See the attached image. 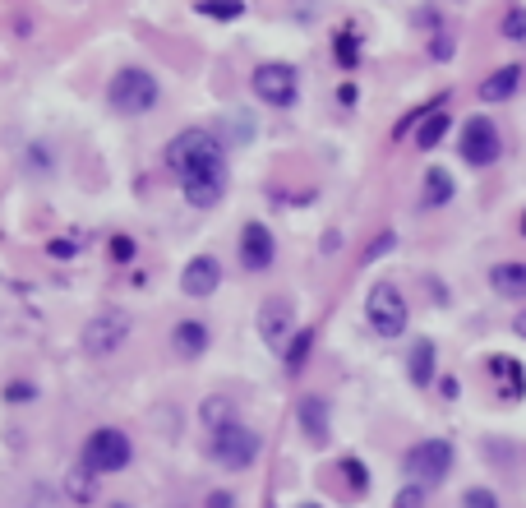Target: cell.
Wrapping results in <instances>:
<instances>
[{"label": "cell", "instance_id": "cell-31", "mask_svg": "<svg viewBox=\"0 0 526 508\" xmlns=\"http://www.w3.org/2000/svg\"><path fill=\"white\" fill-rule=\"evenodd\" d=\"M134 250H139V245H134V236H111V259H120V264H125V259H134Z\"/></svg>", "mask_w": 526, "mask_h": 508}, {"label": "cell", "instance_id": "cell-7", "mask_svg": "<svg viewBox=\"0 0 526 508\" xmlns=\"http://www.w3.org/2000/svg\"><path fill=\"white\" fill-rule=\"evenodd\" d=\"M130 328H134V319L125 310H102V315H93L84 324V351L88 356H111V351L125 347Z\"/></svg>", "mask_w": 526, "mask_h": 508}, {"label": "cell", "instance_id": "cell-37", "mask_svg": "<svg viewBox=\"0 0 526 508\" xmlns=\"http://www.w3.org/2000/svg\"><path fill=\"white\" fill-rule=\"evenodd\" d=\"M443 384V398H457V393H462V384H457V379H439Z\"/></svg>", "mask_w": 526, "mask_h": 508}, {"label": "cell", "instance_id": "cell-8", "mask_svg": "<svg viewBox=\"0 0 526 508\" xmlns=\"http://www.w3.org/2000/svg\"><path fill=\"white\" fill-rule=\"evenodd\" d=\"M457 153H462L467 167H490V162H499V130H494V121H485V116L462 121V130H457Z\"/></svg>", "mask_w": 526, "mask_h": 508}, {"label": "cell", "instance_id": "cell-32", "mask_svg": "<svg viewBox=\"0 0 526 508\" xmlns=\"http://www.w3.org/2000/svg\"><path fill=\"white\" fill-rule=\"evenodd\" d=\"M430 56H434V61H448V56H453V33H439V37H434V42H430Z\"/></svg>", "mask_w": 526, "mask_h": 508}, {"label": "cell", "instance_id": "cell-17", "mask_svg": "<svg viewBox=\"0 0 526 508\" xmlns=\"http://www.w3.org/2000/svg\"><path fill=\"white\" fill-rule=\"evenodd\" d=\"M522 88V65H499L494 74H485L480 84V102H508Z\"/></svg>", "mask_w": 526, "mask_h": 508}, {"label": "cell", "instance_id": "cell-16", "mask_svg": "<svg viewBox=\"0 0 526 508\" xmlns=\"http://www.w3.org/2000/svg\"><path fill=\"white\" fill-rule=\"evenodd\" d=\"M457 199V181L448 176L443 167H430L425 171V181H420V204L425 208H448Z\"/></svg>", "mask_w": 526, "mask_h": 508}, {"label": "cell", "instance_id": "cell-5", "mask_svg": "<svg viewBox=\"0 0 526 508\" xmlns=\"http://www.w3.org/2000/svg\"><path fill=\"white\" fill-rule=\"evenodd\" d=\"M365 319H370V328L379 333V338H402L407 333V301H402V291H397V282H374L370 296H365Z\"/></svg>", "mask_w": 526, "mask_h": 508}, {"label": "cell", "instance_id": "cell-28", "mask_svg": "<svg viewBox=\"0 0 526 508\" xmlns=\"http://www.w3.org/2000/svg\"><path fill=\"white\" fill-rule=\"evenodd\" d=\"M425 504H430V490L416 485V481H407L402 490H397V499H393V508H425Z\"/></svg>", "mask_w": 526, "mask_h": 508}, {"label": "cell", "instance_id": "cell-25", "mask_svg": "<svg viewBox=\"0 0 526 508\" xmlns=\"http://www.w3.org/2000/svg\"><path fill=\"white\" fill-rule=\"evenodd\" d=\"M342 481L351 485V495H365V490H370V472H365V462H360V458H342Z\"/></svg>", "mask_w": 526, "mask_h": 508}, {"label": "cell", "instance_id": "cell-26", "mask_svg": "<svg viewBox=\"0 0 526 508\" xmlns=\"http://www.w3.org/2000/svg\"><path fill=\"white\" fill-rule=\"evenodd\" d=\"M333 51H337V65H342V70H356V65H360V42H356V33H337Z\"/></svg>", "mask_w": 526, "mask_h": 508}, {"label": "cell", "instance_id": "cell-15", "mask_svg": "<svg viewBox=\"0 0 526 508\" xmlns=\"http://www.w3.org/2000/svg\"><path fill=\"white\" fill-rule=\"evenodd\" d=\"M208 324H199V319H180L176 328H171V347L180 351V356H190V361H199L208 351Z\"/></svg>", "mask_w": 526, "mask_h": 508}, {"label": "cell", "instance_id": "cell-6", "mask_svg": "<svg viewBox=\"0 0 526 508\" xmlns=\"http://www.w3.org/2000/svg\"><path fill=\"white\" fill-rule=\"evenodd\" d=\"M453 462H457V453H453V444H448V439H420V444H411V448H407L402 467H407L411 481L430 490V485L448 481Z\"/></svg>", "mask_w": 526, "mask_h": 508}, {"label": "cell", "instance_id": "cell-3", "mask_svg": "<svg viewBox=\"0 0 526 508\" xmlns=\"http://www.w3.org/2000/svg\"><path fill=\"white\" fill-rule=\"evenodd\" d=\"M134 458V444L125 430H116V425H97L93 435L84 439V448H79V462H84L93 476H116L125 472Z\"/></svg>", "mask_w": 526, "mask_h": 508}, {"label": "cell", "instance_id": "cell-12", "mask_svg": "<svg viewBox=\"0 0 526 508\" xmlns=\"http://www.w3.org/2000/svg\"><path fill=\"white\" fill-rule=\"evenodd\" d=\"M296 421H300V435L310 439L314 448H323L328 435H333V412H328V398H319V393H305L296 402Z\"/></svg>", "mask_w": 526, "mask_h": 508}, {"label": "cell", "instance_id": "cell-11", "mask_svg": "<svg viewBox=\"0 0 526 508\" xmlns=\"http://www.w3.org/2000/svg\"><path fill=\"white\" fill-rule=\"evenodd\" d=\"M273 259H277L273 231L263 227V222H245V231H240V268L245 273H268Z\"/></svg>", "mask_w": 526, "mask_h": 508}, {"label": "cell", "instance_id": "cell-23", "mask_svg": "<svg viewBox=\"0 0 526 508\" xmlns=\"http://www.w3.org/2000/svg\"><path fill=\"white\" fill-rule=\"evenodd\" d=\"M93 485H97V476L88 472L84 462H79V467H74V472L65 476V490L74 495V504H88V499H93Z\"/></svg>", "mask_w": 526, "mask_h": 508}, {"label": "cell", "instance_id": "cell-21", "mask_svg": "<svg viewBox=\"0 0 526 508\" xmlns=\"http://www.w3.org/2000/svg\"><path fill=\"white\" fill-rule=\"evenodd\" d=\"M490 375H503L508 379V388H503V393H508V402H517L526 393V375H522V365L517 361H508V356H490Z\"/></svg>", "mask_w": 526, "mask_h": 508}, {"label": "cell", "instance_id": "cell-29", "mask_svg": "<svg viewBox=\"0 0 526 508\" xmlns=\"http://www.w3.org/2000/svg\"><path fill=\"white\" fill-rule=\"evenodd\" d=\"M462 508H499V495L485 490V485H471L467 495H462Z\"/></svg>", "mask_w": 526, "mask_h": 508}, {"label": "cell", "instance_id": "cell-20", "mask_svg": "<svg viewBox=\"0 0 526 508\" xmlns=\"http://www.w3.org/2000/svg\"><path fill=\"white\" fill-rule=\"evenodd\" d=\"M199 421H204L208 430H222V425L236 421V402L222 398V393H213V398H204V407H199Z\"/></svg>", "mask_w": 526, "mask_h": 508}, {"label": "cell", "instance_id": "cell-19", "mask_svg": "<svg viewBox=\"0 0 526 508\" xmlns=\"http://www.w3.org/2000/svg\"><path fill=\"white\" fill-rule=\"evenodd\" d=\"M448 130H453V116H448V111H434V116H425V121L416 125V148H420V153L439 148Z\"/></svg>", "mask_w": 526, "mask_h": 508}, {"label": "cell", "instance_id": "cell-22", "mask_svg": "<svg viewBox=\"0 0 526 508\" xmlns=\"http://www.w3.org/2000/svg\"><path fill=\"white\" fill-rule=\"evenodd\" d=\"M310 351H314V328H300L296 338L287 342V351H282V356H287V370H291V375H296L300 365L310 361Z\"/></svg>", "mask_w": 526, "mask_h": 508}, {"label": "cell", "instance_id": "cell-2", "mask_svg": "<svg viewBox=\"0 0 526 508\" xmlns=\"http://www.w3.org/2000/svg\"><path fill=\"white\" fill-rule=\"evenodd\" d=\"M107 107L116 111V116H144V111H153L157 107V79L144 65L116 70L107 84Z\"/></svg>", "mask_w": 526, "mask_h": 508}, {"label": "cell", "instance_id": "cell-9", "mask_svg": "<svg viewBox=\"0 0 526 508\" xmlns=\"http://www.w3.org/2000/svg\"><path fill=\"white\" fill-rule=\"evenodd\" d=\"M250 88H254V97H259V102H268V107H291V102H296V93H300V79H296V70H291V65L268 61V65H259V70L250 74Z\"/></svg>", "mask_w": 526, "mask_h": 508}, {"label": "cell", "instance_id": "cell-10", "mask_svg": "<svg viewBox=\"0 0 526 508\" xmlns=\"http://www.w3.org/2000/svg\"><path fill=\"white\" fill-rule=\"evenodd\" d=\"M259 338L273 351H287V342L296 338V305L287 296H268L259 305Z\"/></svg>", "mask_w": 526, "mask_h": 508}, {"label": "cell", "instance_id": "cell-14", "mask_svg": "<svg viewBox=\"0 0 526 508\" xmlns=\"http://www.w3.org/2000/svg\"><path fill=\"white\" fill-rule=\"evenodd\" d=\"M490 287H494V296H508V301H526V264H522V259L494 264V268H490Z\"/></svg>", "mask_w": 526, "mask_h": 508}, {"label": "cell", "instance_id": "cell-4", "mask_svg": "<svg viewBox=\"0 0 526 508\" xmlns=\"http://www.w3.org/2000/svg\"><path fill=\"white\" fill-rule=\"evenodd\" d=\"M259 453H263V439L240 421H231V425H222V430L208 435V458L222 462L227 472H245V467H254Z\"/></svg>", "mask_w": 526, "mask_h": 508}, {"label": "cell", "instance_id": "cell-36", "mask_svg": "<svg viewBox=\"0 0 526 508\" xmlns=\"http://www.w3.org/2000/svg\"><path fill=\"white\" fill-rule=\"evenodd\" d=\"M337 102H342V107H351V102H356V84H342V93H337Z\"/></svg>", "mask_w": 526, "mask_h": 508}, {"label": "cell", "instance_id": "cell-38", "mask_svg": "<svg viewBox=\"0 0 526 508\" xmlns=\"http://www.w3.org/2000/svg\"><path fill=\"white\" fill-rule=\"evenodd\" d=\"M513 333H517V338H522V342H526V310H522V315H517V319H513Z\"/></svg>", "mask_w": 526, "mask_h": 508}, {"label": "cell", "instance_id": "cell-39", "mask_svg": "<svg viewBox=\"0 0 526 508\" xmlns=\"http://www.w3.org/2000/svg\"><path fill=\"white\" fill-rule=\"evenodd\" d=\"M522 236H526V213H522Z\"/></svg>", "mask_w": 526, "mask_h": 508}, {"label": "cell", "instance_id": "cell-13", "mask_svg": "<svg viewBox=\"0 0 526 508\" xmlns=\"http://www.w3.org/2000/svg\"><path fill=\"white\" fill-rule=\"evenodd\" d=\"M217 287H222V264H217L213 254H194L190 264L180 268V291H185V296H194V301L213 296Z\"/></svg>", "mask_w": 526, "mask_h": 508}, {"label": "cell", "instance_id": "cell-18", "mask_svg": "<svg viewBox=\"0 0 526 508\" xmlns=\"http://www.w3.org/2000/svg\"><path fill=\"white\" fill-rule=\"evenodd\" d=\"M434 361H439V347H434L430 338H420L416 347H411V356H407L411 384H416V388H430V384H434Z\"/></svg>", "mask_w": 526, "mask_h": 508}, {"label": "cell", "instance_id": "cell-27", "mask_svg": "<svg viewBox=\"0 0 526 508\" xmlns=\"http://www.w3.org/2000/svg\"><path fill=\"white\" fill-rule=\"evenodd\" d=\"M503 37H508V42H526V5H508V14H503Z\"/></svg>", "mask_w": 526, "mask_h": 508}, {"label": "cell", "instance_id": "cell-35", "mask_svg": "<svg viewBox=\"0 0 526 508\" xmlns=\"http://www.w3.org/2000/svg\"><path fill=\"white\" fill-rule=\"evenodd\" d=\"M47 250L56 254V259H74V254H79V241H51Z\"/></svg>", "mask_w": 526, "mask_h": 508}, {"label": "cell", "instance_id": "cell-1", "mask_svg": "<svg viewBox=\"0 0 526 508\" xmlns=\"http://www.w3.org/2000/svg\"><path fill=\"white\" fill-rule=\"evenodd\" d=\"M167 167L180 176L194 208H213L227 194V153L213 130H185L167 144Z\"/></svg>", "mask_w": 526, "mask_h": 508}, {"label": "cell", "instance_id": "cell-33", "mask_svg": "<svg viewBox=\"0 0 526 508\" xmlns=\"http://www.w3.org/2000/svg\"><path fill=\"white\" fill-rule=\"evenodd\" d=\"M393 231H383V236H379V241H374L370 245V250H365V264H370V259H379V254H388V250H393Z\"/></svg>", "mask_w": 526, "mask_h": 508}, {"label": "cell", "instance_id": "cell-34", "mask_svg": "<svg viewBox=\"0 0 526 508\" xmlns=\"http://www.w3.org/2000/svg\"><path fill=\"white\" fill-rule=\"evenodd\" d=\"M204 508H236V495H231V490H213V495L204 499Z\"/></svg>", "mask_w": 526, "mask_h": 508}, {"label": "cell", "instance_id": "cell-24", "mask_svg": "<svg viewBox=\"0 0 526 508\" xmlns=\"http://www.w3.org/2000/svg\"><path fill=\"white\" fill-rule=\"evenodd\" d=\"M199 14L231 24V19H240V14H245V5H240V0H199Z\"/></svg>", "mask_w": 526, "mask_h": 508}, {"label": "cell", "instance_id": "cell-30", "mask_svg": "<svg viewBox=\"0 0 526 508\" xmlns=\"http://www.w3.org/2000/svg\"><path fill=\"white\" fill-rule=\"evenodd\" d=\"M5 398H10V402H33V398H37V388L28 384V379H10V388H5Z\"/></svg>", "mask_w": 526, "mask_h": 508}, {"label": "cell", "instance_id": "cell-40", "mask_svg": "<svg viewBox=\"0 0 526 508\" xmlns=\"http://www.w3.org/2000/svg\"><path fill=\"white\" fill-rule=\"evenodd\" d=\"M300 508H319V504H300Z\"/></svg>", "mask_w": 526, "mask_h": 508}]
</instances>
